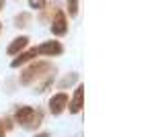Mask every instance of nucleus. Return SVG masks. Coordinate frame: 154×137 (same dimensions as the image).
<instances>
[{"mask_svg":"<svg viewBox=\"0 0 154 137\" xmlns=\"http://www.w3.org/2000/svg\"><path fill=\"white\" fill-rule=\"evenodd\" d=\"M62 51H64V47L58 41H45L37 47V53H43V55H60Z\"/></svg>","mask_w":154,"mask_h":137,"instance_id":"nucleus-1","label":"nucleus"},{"mask_svg":"<svg viewBox=\"0 0 154 137\" xmlns=\"http://www.w3.org/2000/svg\"><path fill=\"white\" fill-rule=\"evenodd\" d=\"M48 66H49V64H33L29 70H25V72H23V82H25V84H29V80H33L35 76L43 74V72H48Z\"/></svg>","mask_w":154,"mask_h":137,"instance_id":"nucleus-2","label":"nucleus"},{"mask_svg":"<svg viewBox=\"0 0 154 137\" xmlns=\"http://www.w3.org/2000/svg\"><path fill=\"white\" fill-rule=\"evenodd\" d=\"M66 103H68V96H66L64 92L56 94V96H54V98L49 100V109H51V113H54V115H60L62 111H64Z\"/></svg>","mask_w":154,"mask_h":137,"instance_id":"nucleus-3","label":"nucleus"},{"mask_svg":"<svg viewBox=\"0 0 154 137\" xmlns=\"http://www.w3.org/2000/svg\"><path fill=\"white\" fill-rule=\"evenodd\" d=\"M35 115V111L31 109V106H23V109H19V113H17V121L21 123L23 127H31V117Z\"/></svg>","mask_w":154,"mask_h":137,"instance_id":"nucleus-4","label":"nucleus"},{"mask_svg":"<svg viewBox=\"0 0 154 137\" xmlns=\"http://www.w3.org/2000/svg\"><path fill=\"white\" fill-rule=\"evenodd\" d=\"M66 29H68L66 19H64L62 12H58L56 19H54V25H51V33H54V35H64V33H66Z\"/></svg>","mask_w":154,"mask_h":137,"instance_id":"nucleus-5","label":"nucleus"},{"mask_svg":"<svg viewBox=\"0 0 154 137\" xmlns=\"http://www.w3.org/2000/svg\"><path fill=\"white\" fill-rule=\"evenodd\" d=\"M27 43H29V39H27V37H17L11 45H8V49H6V51H8L11 55H14V53H21V49H23V47H27Z\"/></svg>","mask_w":154,"mask_h":137,"instance_id":"nucleus-6","label":"nucleus"},{"mask_svg":"<svg viewBox=\"0 0 154 137\" xmlns=\"http://www.w3.org/2000/svg\"><path fill=\"white\" fill-rule=\"evenodd\" d=\"M37 55V49H31V51H25V53H21V55L19 57H14V59H12V68H19V66H23L25 61H31V59H33V57Z\"/></svg>","mask_w":154,"mask_h":137,"instance_id":"nucleus-7","label":"nucleus"},{"mask_svg":"<svg viewBox=\"0 0 154 137\" xmlns=\"http://www.w3.org/2000/svg\"><path fill=\"white\" fill-rule=\"evenodd\" d=\"M82 94H84V88H82V86H78L76 92H74V100H72V104H70L72 113H78V111L82 109Z\"/></svg>","mask_w":154,"mask_h":137,"instance_id":"nucleus-8","label":"nucleus"},{"mask_svg":"<svg viewBox=\"0 0 154 137\" xmlns=\"http://www.w3.org/2000/svg\"><path fill=\"white\" fill-rule=\"evenodd\" d=\"M68 10H70L72 16L78 12V0H68Z\"/></svg>","mask_w":154,"mask_h":137,"instance_id":"nucleus-9","label":"nucleus"},{"mask_svg":"<svg viewBox=\"0 0 154 137\" xmlns=\"http://www.w3.org/2000/svg\"><path fill=\"white\" fill-rule=\"evenodd\" d=\"M31 8H43L45 6V0H29Z\"/></svg>","mask_w":154,"mask_h":137,"instance_id":"nucleus-10","label":"nucleus"},{"mask_svg":"<svg viewBox=\"0 0 154 137\" xmlns=\"http://www.w3.org/2000/svg\"><path fill=\"white\" fill-rule=\"evenodd\" d=\"M27 14H19V21H17V27H25V23H27Z\"/></svg>","mask_w":154,"mask_h":137,"instance_id":"nucleus-11","label":"nucleus"},{"mask_svg":"<svg viewBox=\"0 0 154 137\" xmlns=\"http://www.w3.org/2000/svg\"><path fill=\"white\" fill-rule=\"evenodd\" d=\"M0 137H4V129H2V125H0Z\"/></svg>","mask_w":154,"mask_h":137,"instance_id":"nucleus-12","label":"nucleus"},{"mask_svg":"<svg viewBox=\"0 0 154 137\" xmlns=\"http://www.w3.org/2000/svg\"><path fill=\"white\" fill-rule=\"evenodd\" d=\"M2 8H4V0H0V10H2Z\"/></svg>","mask_w":154,"mask_h":137,"instance_id":"nucleus-13","label":"nucleus"},{"mask_svg":"<svg viewBox=\"0 0 154 137\" xmlns=\"http://www.w3.org/2000/svg\"><path fill=\"white\" fill-rule=\"evenodd\" d=\"M39 137H48V135H39Z\"/></svg>","mask_w":154,"mask_h":137,"instance_id":"nucleus-14","label":"nucleus"},{"mask_svg":"<svg viewBox=\"0 0 154 137\" xmlns=\"http://www.w3.org/2000/svg\"><path fill=\"white\" fill-rule=\"evenodd\" d=\"M0 29H2V25H0Z\"/></svg>","mask_w":154,"mask_h":137,"instance_id":"nucleus-15","label":"nucleus"}]
</instances>
